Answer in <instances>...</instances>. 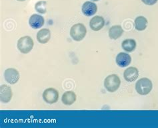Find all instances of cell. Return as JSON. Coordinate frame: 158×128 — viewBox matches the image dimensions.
<instances>
[{"mask_svg": "<svg viewBox=\"0 0 158 128\" xmlns=\"http://www.w3.org/2000/svg\"><path fill=\"white\" fill-rule=\"evenodd\" d=\"M152 82L148 78H141L135 84V89L139 95H148L152 89Z\"/></svg>", "mask_w": 158, "mask_h": 128, "instance_id": "obj_1", "label": "cell"}, {"mask_svg": "<svg viewBox=\"0 0 158 128\" xmlns=\"http://www.w3.org/2000/svg\"><path fill=\"white\" fill-rule=\"evenodd\" d=\"M87 30L83 24H76L73 25L70 30V35L76 41H81L85 38Z\"/></svg>", "mask_w": 158, "mask_h": 128, "instance_id": "obj_2", "label": "cell"}, {"mask_svg": "<svg viewBox=\"0 0 158 128\" xmlns=\"http://www.w3.org/2000/svg\"><path fill=\"white\" fill-rule=\"evenodd\" d=\"M121 84L119 77L117 75L113 74L107 76L104 81V86L106 89L109 92H115L117 90Z\"/></svg>", "mask_w": 158, "mask_h": 128, "instance_id": "obj_3", "label": "cell"}, {"mask_svg": "<svg viewBox=\"0 0 158 128\" xmlns=\"http://www.w3.org/2000/svg\"><path fill=\"white\" fill-rule=\"evenodd\" d=\"M34 44V41L31 37L23 36L18 41V48L22 53L27 54L32 50Z\"/></svg>", "mask_w": 158, "mask_h": 128, "instance_id": "obj_4", "label": "cell"}, {"mask_svg": "<svg viewBox=\"0 0 158 128\" xmlns=\"http://www.w3.org/2000/svg\"><path fill=\"white\" fill-rule=\"evenodd\" d=\"M43 98L46 103H49V104H53V103H55L58 101L59 93L55 89L48 88L44 90L43 93Z\"/></svg>", "mask_w": 158, "mask_h": 128, "instance_id": "obj_5", "label": "cell"}, {"mask_svg": "<svg viewBox=\"0 0 158 128\" xmlns=\"http://www.w3.org/2000/svg\"><path fill=\"white\" fill-rule=\"evenodd\" d=\"M4 77H5V79L8 83L14 85L19 81L20 76L17 70L10 68L6 70L5 73H4Z\"/></svg>", "mask_w": 158, "mask_h": 128, "instance_id": "obj_6", "label": "cell"}, {"mask_svg": "<svg viewBox=\"0 0 158 128\" xmlns=\"http://www.w3.org/2000/svg\"><path fill=\"white\" fill-rule=\"evenodd\" d=\"M13 96L11 89L9 86L3 85L0 86V99L2 103H8Z\"/></svg>", "mask_w": 158, "mask_h": 128, "instance_id": "obj_7", "label": "cell"}, {"mask_svg": "<svg viewBox=\"0 0 158 128\" xmlns=\"http://www.w3.org/2000/svg\"><path fill=\"white\" fill-rule=\"evenodd\" d=\"M105 25L104 18L102 16H94V17L90 20L89 26L91 29L94 31H99Z\"/></svg>", "mask_w": 158, "mask_h": 128, "instance_id": "obj_8", "label": "cell"}, {"mask_svg": "<svg viewBox=\"0 0 158 128\" xmlns=\"http://www.w3.org/2000/svg\"><path fill=\"white\" fill-rule=\"evenodd\" d=\"M82 12L85 16L94 15L97 12L98 6L95 3L91 2H86L82 6Z\"/></svg>", "mask_w": 158, "mask_h": 128, "instance_id": "obj_9", "label": "cell"}, {"mask_svg": "<svg viewBox=\"0 0 158 128\" xmlns=\"http://www.w3.org/2000/svg\"><path fill=\"white\" fill-rule=\"evenodd\" d=\"M131 56L125 52L119 53L116 57V63L120 67H126L131 63Z\"/></svg>", "mask_w": 158, "mask_h": 128, "instance_id": "obj_10", "label": "cell"}, {"mask_svg": "<svg viewBox=\"0 0 158 128\" xmlns=\"http://www.w3.org/2000/svg\"><path fill=\"white\" fill-rule=\"evenodd\" d=\"M138 70L135 67H129L123 73L124 78L128 82H134L138 78Z\"/></svg>", "mask_w": 158, "mask_h": 128, "instance_id": "obj_11", "label": "cell"}, {"mask_svg": "<svg viewBox=\"0 0 158 128\" xmlns=\"http://www.w3.org/2000/svg\"><path fill=\"white\" fill-rule=\"evenodd\" d=\"M44 18L38 14H33L29 20L30 26L34 29H38L42 27L44 24Z\"/></svg>", "mask_w": 158, "mask_h": 128, "instance_id": "obj_12", "label": "cell"}, {"mask_svg": "<svg viewBox=\"0 0 158 128\" xmlns=\"http://www.w3.org/2000/svg\"><path fill=\"white\" fill-rule=\"evenodd\" d=\"M51 32L49 29L43 28L37 34V40L41 44H45L50 40Z\"/></svg>", "mask_w": 158, "mask_h": 128, "instance_id": "obj_13", "label": "cell"}, {"mask_svg": "<svg viewBox=\"0 0 158 128\" xmlns=\"http://www.w3.org/2000/svg\"><path fill=\"white\" fill-rule=\"evenodd\" d=\"M123 30L121 26L116 25L110 28L109 30V36L111 39L117 40L123 34Z\"/></svg>", "mask_w": 158, "mask_h": 128, "instance_id": "obj_14", "label": "cell"}, {"mask_svg": "<svg viewBox=\"0 0 158 128\" xmlns=\"http://www.w3.org/2000/svg\"><path fill=\"white\" fill-rule=\"evenodd\" d=\"M76 101V95L73 91H67L62 95L61 101L66 105H71Z\"/></svg>", "mask_w": 158, "mask_h": 128, "instance_id": "obj_15", "label": "cell"}, {"mask_svg": "<svg viewBox=\"0 0 158 128\" xmlns=\"http://www.w3.org/2000/svg\"><path fill=\"white\" fill-rule=\"evenodd\" d=\"M148 20L143 16H138L135 20V27L137 30L143 31L147 28Z\"/></svg>", "mask_w": 158, "mask_h": 128, "instance_id": "obj_16", "label": "cell"}, {"mask_svg": "<svg viewBox=\"0 0 158 128\" xmlns=\"http://www.w3.org/2000/svg\"><path fill=\"white\" fill-rule=\"evenodd\" d=\"M122 46L125 51L131 52L135 49L136 42L134 39H126L123 41Z\"/></svg>", "mask_w": 158, "mask_h": 128, "instance_id": "obj_17", "label": "cell"}, {"mask_svg": "<svg viewBox=\"0 0 158 128\" xmlns=\"http://www.w3.org/2000/svg\"><path fill=\"white\" fill-rule=\"evenodd\" d=\"M47 3L45 1H40L37 2L35 6V10L40 14H45L47 12L46 9Z\"/></svg>", "mask_w": 158, "mask_h": 128, "instance_id": "obj_18", "label": "cell"}, {"mask_svg": "<svg viewBox=\"0 0 158 128\" xmlns=\"http://www.w3.org/2000/svg\"><path fill=\"white\" fill-rule=\"evenodd\" d=\"M141 1L148 6H152L157 3V0H141Z\"/></svg>", "mask_w": 158, "mask_h": 128, "instance_id": "obj_19", "label": "cell"}, {"mask_svg": "<svg viewBox=\"0 0 158 128\" xmlns=\"http://www.w3.org/2000/svg\"><path fill=\"white\" fill-rule=\"evenodd\" d=\"M18 1H19V2H24L25 0H18Z\"/></svg>", "mask_w": 158, "mask_h": 128, "instance_id": "obj_20", "label": "cell"}, {"mask_svg": "<svg viewBox=\"0 0 158 128\" xmlns=\"http://www.w3.org/2000/svg\"><path fill=\"white\" fill-rule=\"evenodd\" d=\"M93 1H94V2H98V1H99V0H93Z\"/></svg>", "mask_w": 158, "mask_h": 128, "instance_id": "obj_21", "label": "cell"}]
</instances>
